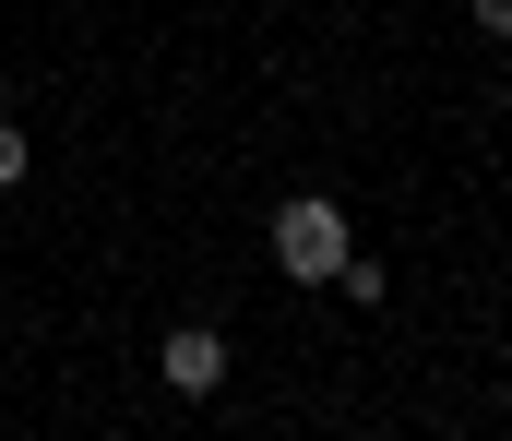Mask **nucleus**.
<instances>
[{"mask_svg":"<svg viewBox=\"0 0 512 441\" xmlns=\"http://www.w3.org/2000/svg\"><path fill=\"white\" fill-rule=\"evenodd\" d=\"M24 179H36V132H12V120H0V191H24Z\"/></svg>","mask_w":512,"mask_h":441,"instance_id":"4","label":"nucleus"},{"mask_svg":"<svg viewBox=\"0 0 512 441\" xmlns=\"http://www.w3.org/2000/svg\"><path fill=\"white\" fill-rule=\"evenodd\" d=\"M155 382H167V394H215V382H227V334H215V322H179V334L155 346Z\"/></svg>","mask_w":512,"mask_h":441,"instance_id":"2","label":"nucleus"},{"mask_svg":"<svg viewBox=\"0 0 512 441\" xmlns=\"http://www.w3.org/2000/svg\"><path fill=\"white\" fill-rule=\"evenodd\" d=\"M346 251H358V239H346V203H334V191H286V203H274V275L334 287Z\"/></svg>","mask_w":512,"mask_h":441,"instance_id":"1","label":"nucleus"},{"mask_svg":"<svg viewBox=\"0 0 512 441\" xmlns=\"http://www.w3.org/2000/svg\"><path fill=\"white\" fill-rule=\"evenodd\" d=\"M477 12V36H512V0H465Z\"/></svg>","mask_w":512,"mask_h":441,"instance_id":"5","label":"nucleus"},{"mask_svg":"<svg viewBox=\"0 0 512 441\" xmlns=\"http://www.w3.org/2000/svg\"><path fill=\"white\" fill-rule=\"evenodd\" d=\"M334 287L358 298V310H382V298H393V275H382V263H370V251H346V275H334Z\"/></svg>","mask_w":512,"mask_h":441,"instance_id":"3","label":"nucleus"}]
</instances>
